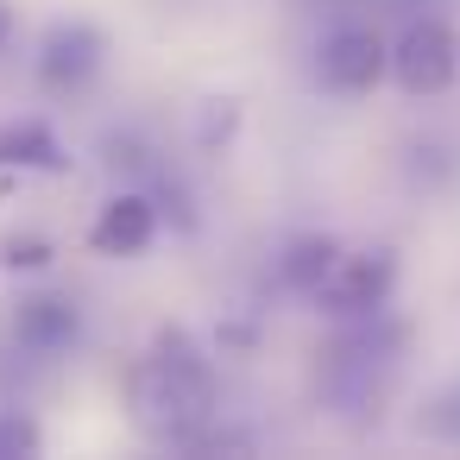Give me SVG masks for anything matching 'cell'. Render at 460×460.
Listing matches in <instances>:
<instances>
[{"instance_id": "obj_1", "label": "cell", "mask_w": 460, "mask_h": 460, "mask_svg": "<svg viewBox=\"0 0 460 460\" xmlns=\"http://www.w3.org/2000/svg\"><path fill=\"white\" fill-rule=\"evenodd\" d=\"M133 422L158 447H208L215 441V372L190 334H158V347L127 378Z\"/></svg>"}, {"instance_id": "obj_2", "label": "cell", "mask_w": 460, "mask_h": 460, "mask_svg": "<svg viewBox=\"0 0 460 460\" xmlns=\"http://www.w3.org/2000/svg\"><path fill=\"white\" fill-rule=\"evenodd\" d=\"M460 76V32L447 20H410L391 45V83L403 95H447Z\"/></svg>"}, {"instance_id": "obj_3", "label": "cell", "mask_w": 460, "mask_h": 460, "mask_svg": "<svg viewBox=\"0 0 460 460\" xmlns=\"http://www.w3.org/2000/svg\"><path fill=\"white\" fill-rule=\"evenodd\" d=\"M391 284H397V252L391 246H366V252H341L334 259V271L322 278L315 303L334 322H359V315H378L391 303Z\"/></svg>"}, {"instance_id": "obj_4", "label": "cell", "mask_w": 460, "mask_h": 460, "mask_svg": "<svg viewBox=\"0 0 460 460\" xmlns=\"http://www.w3.org/2000/svg\"><path fill=\"white\" fill-rule=\"evenodd\" d=\"M391 76V45L372 26H334L315 51V83L328 95H372Z\"/></svg>"}, {"instance_id": "obj_5", "label": "cell", "mask_w": 460, "mask_h": 460, "mask_svg": "<svg viewBox=\"0 0 460 460\" xmlns=\"http://www.w3.org/2000/svg\"><path fill=\"white\" fill-rule=\"evenodd\" d=\"M102 64H108V39L89 20H58L39 39V83L51 95H83L102 76Z\"/></svg>"}, {"instance_id": "obj_6", "label": "cell", "mask_w": 460, "mask_h": 460, "mask_svg": "<svg viewBox=\"0 0 460 460\" xmlns=\"http://www.w3.org/2000/svg\"><path fill=\"white\" fill-rule=\"evenodd\" d=\"M152 240H158V208H152V196H139V190L114 196V202L95 215V227H89V246H95L102 259H139Z\"/></svg>"}, {"instance_id": "obj_7", "label": "cell", "mask_w": 460, "mask_h": 460, "mask_svg": "<svg viewBox=\"0 0 460 460\" xmlns=\"http://www.w3.org/2000/svg\"><path fill=\"white\" fill-rule=\"evenodd\" d=\"M76 328H83V315H76V303L70 296H20V309H13V347L20 353H39V359H58L70 341H76Z\"/></svg>"}, {"instance_id": "obj_8", "label": "cell", "mask_w": 460, "mask_h": 460, "mask_svg": "<svg viewBox=\"0 0 460 460\" xmlns=\"http://www.w3.org/2000/svg\"><path fill=\"white\" fill-rule=\"evenodd\" d=\"M0 171H64L58 133H51L39 114L7 120V127H0Z\"/></svg>"}, {"instance_id": "obj_9", "label": "cell", "mask_w": 460, "mask_h": 460, "mask_svg": "<svg viewBox=\"0 0 460 460\" xmlns=\"http://www.w3.org/2000/svg\"><path fill=\"white\" fill-rule=\"evenodd\" d=\"M334 259H341V246H334L328 234H296V240L278 252V284L296 290V296H315L322 278L334 271Z\"/></svg>"}, {"instance_id": "obj_10", "label": "cell", "mask_w": 460, "mask_h": 460, "mask_svg": "<svg viewBox=\"0 0 460 460\" xmlns=\"http://www.w3.org/2000/svg\"><path fill=\"white\" fill-rule=\"evenodd\" d=\"M39 447H45V435H39L32 416L0 410V460H26V454H39Z\"/></svg>"}, {"instance_id": "obj_11", "label": "cell", "mask_w": 460, "mask_h": 460, "mask_svg": "<svg viewBox=\"0 0 460 460\" xmlns=\"http://www.w3.org/2000/svg\"><path fill=\"white\" fill-rule=\"evenodd\" d=\"M0 265H7V271H45V265H51V240L20 234V240H7V246H0Z\"/></svg>"}, {"instance_id": "obj_12", "label": "cell", "mask_w": 460, "mask_h": 460, "mask_svg": "<svg viewBox=\"0 0 460 460\" xmlns=\"http://www.w3.org/2000/svg\"><path fill=\"white\" fill-rule=\"evenodd\" d=\"M7 26H13V13H7V0H0V45H7Z\"/></svg>"}]
</instances>
